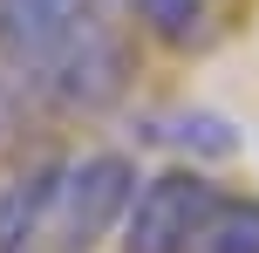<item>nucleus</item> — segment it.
<instances>
[{
	"label": "nucleus",
	"mask_w": 259,
	"mask_h": 253,
	"mask_svg": "<svg viewBox=\"0 0 259 253\" xmlns=\"http://www.w3.org/2000/svg\"><path fill=\"white\" fill-rule=\"evenodd\" d=\"M137 158L130 151H89L68 158L62 192L48 212V253H96L109 233H123L130 205H137Z\"/></svg>",
	"instance_id": "1"
},
{
	"label": "nucleus",
	"mask_w": 259,
	"mask_h": 253,
	"mask_svg": "<svg viewBox=\"0 0 259 253\" xmlns=\"http://www.w3.org/2000/svg\"><path fill=\"white\" fill-rule=\"evenodd\" d=\"M225 185L205 171V164H164L137 185V205H130L123 233H116V253H191L205 219L219 212Z\"/></svg>",
	"instance_id": "2"
},
{
	"label": "nucleus",
	"mask_w": 259,
	"mask_h": 253,
	"mask_svg": "<svg viewBox=\"0 0 259 253\" xmlns=\"http://www.w3.org/2000/svg\"><path fill=\"white\" fill-rule=\"evenodd\" d=\"M27 82H34V103L62 110V117H96V110L123 103V89H130V34L109 14H96V21L82 27L62 55H48Z\"/></svg>",
	"instance_id": "3"
},
{
	"label": "nucleus",
	"mask_w": 259,
	"mask_h": 253,
	"mask_svg": "<svg viewBox=\"0 0 259 253\" xmlns=\"http://www.w3.org/2000/svg\"><path fill=\"white\" fill-rule=\"evenodd\" d=\"M68 158L41 151L27 171H14L0 185V253H41L48 246V212H55V192H62Z\"/></svg>",
	"instance_id": "4"
},
{
	"label": "nucleus",
	"mask_w": 259,
	"mask_h": 253,
	"mask_svg": "<svg viewBox=\"0 0 259 253\" xmlns=\"http://www.w3.org/2000/svg\"><path fill=\"white\" fill-rule=\"evenodd\" d=\"M137 137L157 144V151H178L184 164H211V158H232V151H239V130L219 117V110H205V103L150 110V117L137 123Z\"/></svg>",
	"instance_id": "5"
},
{
	"label": "nucleus",
	"mask_w": 259,
	"mask_h": 253,
	"mask_svg": "<svg viewBox=\"0 0 259 253\" xmlns=\"http://www.w3.org/2000/svg\"><path fill=\"white\" fill-rule=\"evenodd\" d=\"M137 34L164 41V48H198L205 41V0H123Z\"/></svg>",
	"instance_id": "6"
},
{
	"label": "nucleus",
	"mask_w": 259,
	"mask_h": 253,
	"mask_svg": "<svg viewBox=\"0 0 259 253\" xmlns=\"http://www.w3.org/2000/svg\"><path fill=\"white\" fill-rule=\"evenodd\" d=\"M191 253H259V199L252 192H225Z\"/></svg>",
	"instance_id": "7"
}]
</instances>
